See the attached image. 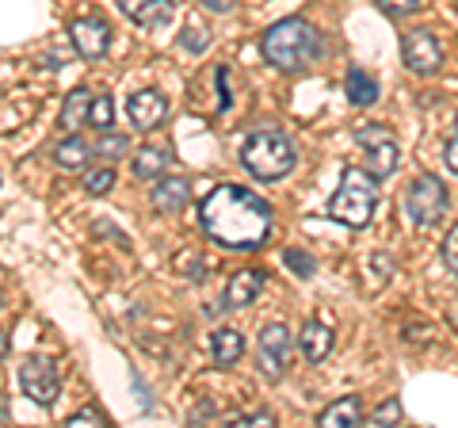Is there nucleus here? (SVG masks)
<instances>
[{
  "label": "nucleus",
  "mask_w": 458,
  "mask_h": 428,
  "mask_svg": "<svg viewBox=\"0 0 458 428\" xmlns=\"http://www.w3.org/2000/svg\"><path fill=\"white\" fill-rule=\"evenodd\" d=\"M199 222H203V230L214 245L249 253V249H260L271 234V203L249 188L222 184V188H214L203 199Z\"/></svg>",
  "instance_id": "f257e3e1"
},
{
  "label": "nucleus",
  "mask_w": 458,
  "mask_h": 428,
  "mask_svg": "<svg viewBox=\"0 0 458 428\" xmlns=\"http://www.w3.org/2000/svg\"><path fill=\"white\" fill-rule=\"evenodd\" d=\"M260 50H264L267 65L279 69V73H302L306 65L318 62L321 39L306 20L291 16V20H279V23L267 27L264 39H260Z\"/></svg>",
  "instance_id": "f03ea898"
},
{
  "label": "nucleus",
  "mask_w": 458,
  "mask_h": 428,
  "mask_svg": "<svg viewBox=\"0 0 458 428\" xmlns=\"http://www.w3.org/2000/svg\"><path fill=\"white\" fill-rule=\"evenodd\" d=\"M378 207V176L363 173V168H344L340 188L328 199V218L340 226H352V230H363L375 218Z\"/></svg>",
  "instance_id": "7ed1b4c3"
},
{
  "label": "nucleus",
  "mask_w": 458,
  "mask_h": 428,
  "mask_svg": "<svg viewBox=\"0 0 458 428\" xmlns=\"http://www.w3.org/2000/svg\"><path fill=\"white\" fill-rule=\"evenodd\" d=\"M241 161L256 180H283L291 168L298 165V153H294V141L286 138L283 131H252L241 146Z\"/></svg>",
  "instance_id": "20e7f679"
},
{
  "label": "nucleus",
  "mask_w": 458,
  "mask_h": 428,
  "mask_svg": "<svg viewBox=\"0 0 458 428\" xmlns=\"http://www.w3.org/2000/svg\"><path fill=\"white\" fill-rule=\"evenodd\" d=\"M443 210H447V188H443V180L436 176H417L405 188V214L412 226H436L443 218Z\"/></svg>",
  "instance_id": "39448f33"
},
{
  "label": "nucleus",
  "mask_w": 458,
  "mask_h": 428,
  "mask_svg": "<svg viewBox=\"0 0 458 428\" xmlns=\"http://www.w3.org/2000/svg\"><path fill=\"white\" fill-rule=\"evenodd\" d=\"M20 387L35 406L50 409L57 402V394H62V375H57L54 360H47V355H27L20 364Z\"/></svg>",
  "instance_id": "423d86ee"
},
{
  "label": "nucleus",
  "mask_w": 458,
  "mask_h": 428,
  "mask_svg": "<svg viewBox=\"0 0 458 428\" xmlns=\"http://www.w3.org/2000/svg\"><path fill=\"white\" fill-rule=\"evenodd\" d=\"M291 355H294V337L286 325L271 321L260 330V348H256V360H260V371L264 379L279 382L286 375V367H291Z\"/></svg>",
  "instance_id": "0eeeda50"
},
{
  "label": "nucleus",
  "mask_w": 458,
  "mask_h": 428,
  "mask_svg": "<svg viewBox=\"0 0 458 428\" xmlns=\"http://www.w3.org/2000/svg\"><path fill=\"white\" fill-rule=\"evenodd\" d=\"M355 141L363 146L367 173L370 176H378V180L394 176L401 153H397V141H394V134L386 131V126H360V131H355Z\"/></svg>",
  "instance_id": "6e6552de"
},
{
  "label": "nucleus",
  "mask_w": 458,
  "mask_h": 428,
  "mask_svg": "<svg viewBox=\"0 0 458 428\" xmlns=\"http://www.w3.org/2000/svg\"><path fill=\"white\" fill-rule=\"evenodd\" d=\"M401 62H405L409 73H436V69L443 65V47L439 39L428 31V27H417V31H409L405 39H401Z\"/></svg>",
  "instance_id": "1a4fd4ad"
},
{
  "label": "nucleus",
  "mask_w": 458,
  "mask_h": 428,
  "mask_svg": "<svg viewBox=\"0 0 458 428\" xmlns=\"http://www.w3.org/2000/svg\"><path fill=\"white\" fill-rule=\"evenodd\" d=\"M126 116H131L138 134H153L168 119V99L157 89H138L126 96Z\"/></svg>",
  "instance_id": "9d476101"
},
{
  "label": "nucleus",
  "mask_w": 458,
  "mask_h": 428,
  "mask_svg": "<svg viewBox=\"0 0 458 428\" xmlns=\"http://www.w3.org/2000/svg\"><path fill=\"white\" fill-rule=\"evenodd\" d=\"M69 39H73V47L81 58H104L107 47H111V23L96 20V16H84V20H73L69 23Z\"/></svg>",
  "instance_id": "9b49d317"
},
{
  "label": "nucleus",
  "mask_w": 458,
  "mask_h": 428,
  "mask_svg": "<svg viewBox=\"0 0 458 428\" xmlns=\"http://www.w3.org/2000/svg\"><path fill=\"white\" fill-rule=\"evenodd\" d=\"M264 283H267L264 268H241V272L229 276V283H225V306H233V310L252 306L256 298H260Z\"/></svg>",
  "instance_id": "f8f14e48"
},
{
  "label": "nucleus",
  "mask_w": 458,
  "mask_h": 428,
  "mask_svg": "<svg viewBox=\"0 0 458 428\" xmlns=\"http://www.w3.org/2000/svg\"><path fill=\"white\" fill-rule=\"evenodd\" d=\"M119 8H123V16H131L141 27H161L172 20L176 0H119Z\"/></svg>",
  "instance_id": "ddd939ff"
},
{
  "label": "nucleus",
  "mask_w": 458,
  "mask_h": 428,
  "mask_svg": "<svg viewBox=\"0 0 458 428\" xmlns=\"http://www.w3.org/2000/svg\"><path fill=\"white\" fill-rule=\"evenodd\" d=\"M188 199H191V184L183 180V176H161L157 180V188H153V207L161 210V214H176L188 207Z\"/></svg>",
  "instance_id": "4468645a"
},
{
  "label": "nucleus",
  "mask_w": 458,
  "mask_h": 428,
  "mask_svg": "<svg viewBox=\"0 0 458 428\" xmlns=\"http://www.w3.org/2000/svg\"><path fill=\"white\" fill-rule=\"evenodd\" d=\"M298 345H302L310 364H321V360H328V352H333V330H328L325 321L313 318V321L302 325V333H298Z\"/></svg>",
  "instance_id": "2eb2a0df"
},
{
  "label": "nucleus",
  "mask_w": 458,
  "mask_h": 428,
  "mask_svg": "<svg viewBox=\"0 0 458 428\" xmlns=\"http://www.w3.org/2000/svg\"><path fill=\"white\" fill-rule=\"evenodd\" d=\"M363 421H367V417H363V402H360L355 394L336 398V402L325 406L321 417H318L321 428H348V424H363Z\"/></svg>",
  "instance_id": "dca6fc26"
},
{
  "label": "nucleus",
  "mask_w": 458,
  "mask_h": 428,
  "mask_svg": "<svg viewBox=\"0 0 458 428\" xmlns=\"http://www.w3.org/2000/svg\"><path fill=\"white\" fill-rule=\"evenodd\" d=\"M92 146L84 141L77 131H69L62 141H57V150H54V161L62 165V168H69V173H81V168H89V161H92Z\"/></svg>",
  "instance_id": "f3484780"
},
{
  "label": "nucleus",
  "mask_w": 458,
  "mask_h": 428,
  "mask_svg": "<svg viewBox=\"0 0 458 428\" xmlns=\"http://www.w3.org/2000/svg\"><path fill=\"white\" fill-rule=\"evenodd\" d=\"M210 352H214V364L218 367H233L241 355H245V337L237 330H214L210 333Z\"/></svg>",
  "instance_id": "a211bd4d"
},
{
  "label": "nucleus",
  "mask_w": 458,
  "mask_h": 428,
  "mask_svg": "<svg viewBox=\"0 0 458 428\" xmlns=\"http://www.w3.org/2000/svg\"><path fill=\"white\" fill-rule=\"evenodd\" d=\"M92 92L89 89H73L65 96L62 104V116H57V123H62V131H77L81 123H89V111H92Z\"/></svg>",
  "instance_id": "6ab92c4d"
},
{
  "label": "nucleus",
  "mask_w": 458,
  "mask_h": 428,
  "mask_svg": "<svg viewBox=\"0 0 458 428\" xmlns=\"http://www.w3.org/2000/svg\"><path fill=\"white\" fill-rule=\"evenodd\" d=\"M344 92H348L352 107H375L378 104V81L363 73V69H352L348 81H344Z\"/></svg>",
  "instance_id": "aec40b11"
},
{
  "label": "nucleus",
  "mask_w": 458,
  "mask_h": 428,
  "mask_svg": "<svg viewBox=\"0 0 458 428\" xmlns=\"http://www.w3.org/2000/svg\"><path fill=\"white\" fill-rule=\"evenodd\" d=\"M168 173V150L165 146H141L134 153V176L138 180H161Z\"/></svg>",
  "instance_id": "412c9836"
},
{
  "label": "nucleus",
  "mask_w": 458,
  "mask_h": 428,
  "mask_svg": "<svg viewBox=\"0 0 458 428\" xmlns=\"http://www.w3.org/2000/svg\"><path fill=\"white\" fill-rule=\"evenodd\" d=\"M114 188V168L111 165H99V168H89L84 173V192L89 195H107Z\"/></svg>",
  "instance_id": "4be33fe9"
},
{
  "label": "nucleus",
  "mask_w": 458,
  "mask_h": 428,
  "mask_svg": "<svg viewBox=\"0 0 458 428\" xmlns=\"http://www.w3.org/2000/svg\"><path fill=\"white\" fill-rule=\"evenodd\" d=\"M111 119H114V104L107 92H99L92 99V111H89V126H96V131H111Z\"/></svg>",
  "instance_id": "5701e85b"
},
{
  "label": "nucleus",
  "mask_w": 458,
  "mask_h": 428,
  "mask_svg": "<svg viewBox=\"0 0 458 428\" xmlns=\"http://www.w3.org/2000/svg\"><path fill=\"white\" fill-rule=\"evenodd\" d=\"M401 417H405V409H401V398H390V402L378 406L363 424H375V428L386 424V428H394V424H401Z\"/></svg>",
  "instance_id": "b1692460"
},
{
  "label": "nucleus",
  "mask_w": 458,
  "mask_h": 428,
  "mask_svg": "<svg viewBox=\"0 0 458 428\" xmlns=\"http://www.w3.org/2000/svg\"><path fill=\"white\" fill-rule=\"evenodd\" d=\"M283 264L291 268L298 279H310L313 272H318V261H313L310 253H302V249H286V253H283Z\"/></svg>",
  "instance_id": "393cba45"
},
{
  "label": "nucleus",
  "mask_w": 458,
  "mask_h": 428,
  "mask_svg": "<svg viewBox=\"0 0 458 428\" xmlns=\"http://www.w3.org/2000/svg\"><path fill=\"white\" fill-rule=\"evenodd\" d=\"M131 150V141H126V134H114V131H104V138H99L96 153L104 157V161H119V157Z\"/></svg>",
  "instance_id": "a878e982"
},
{
  "label": "nucleus",
  "mask_w": 458,
  "mask_h": 428,
  "mask_svg": "<svg viewBox=\"0 0 458 428\" xmlns=\"http://www.w3.org/2000/svg\"><path fill=\"white\" fill-rule=\"evenodd\" d=\"M180 47L191 50V54H203L210 47V31H207V27H199V23H188L180 31Z\"/></svg>",
  "instance_id": "bb28decb"
},
{
  "label": "nucleus",
  "mask_w": 458,
  "mask_h": 428,
  "mask_svg": "<svg viewBox=\"0 0 458 428\" xmlns=\"http://www.w3.org/2000/svg\"><path fill=\"white\" fill-rule=\"evenodd\" d=\"M443 264H447V272L458 279V222L447 230V237H443Z\"/></svg>",
  "instance_id": "cd10ccee"
},
{
  "label": "nucleus",
  "mask_w": 458,
  "mask_h": 428,
  "mask_svg": "<svg viewBox=\"0 0 458 428\" xmlns=\"http://www.w3.org/2000/svg\"><path fill=\"white\" fill-rule=\"evenodd\" d=\"M65 424H69V428H77V424H84V428H99V424H107V417H104V413H99L96 406H84V409H77Z\"/></svg>",
  "instance_id": "c85d7f7f"
},
{
  "label": "nucleus",
  "mask_w": 458,
  "mask_h": 428,
  "mask_svg": "<svg viewBox=\"0 0 458 428\" xmlns=\"http://www.w3.org/2000/svg\"><path fill=\"white\" fill-rule=\"evenodd\" d=\"M378 8L386 16H409V12L420 8V0H378Z\"/></svg>",
  "instance_id": "c756f323"
},
{
  "label": "nucleus",
  "mask_w": 458,
  "mask_h": 428,
  "mask_svg": "<svg viewBox=\"0 0 458 428\" xmlns=\"http://www.w3.org/2000/svg\"><path fill=\"white\" fill-rule=\"evenodd\" d=\"M233 424H241V428H271L276 417H271L267 409H260V413H245V417H237Z\"/></svg>",
  "instance_id": "7c9ffc66"
},
{
  "label": "nucleus",
  "mask_w": 458,
  "mask_h": 428,
  "mask_svg": "<svg viewBox=\"0 0 458 428\" xmlns=\"http://www.w3.org/2000/svg\"><path fill=\"white\" fill-rule=\"evenodd\" d=\"M443 161H447V168L458 176V138H451L447 146H443Z\"/></svg>",
  "instance_id": "2f4dec72"
},
{
  "label": "nucleus",
  "mask_w": 458,
  "mask_h": 428,
  "mask_svg": "<svg viewBox=\"0 0 458 428\" xmlns=\"http://www.w3.org/2000/svg\"><path fill=\"white\" fill-rule=\"evenodd\" d=\"M203 8H210V12H233L237 8V0H199Z\"/></svg>",
  "instance_id": "473e14b6"
},
{
  "label": "nucleus",
  "mask_w": 458,
  "mask_h": 428,
  "mask_svg": "<svg viewBox=\"0 0 458 428\" xmlns=\"http://www.w3.org/2000/svg\"><path fill=\"white\" fill-rule=\"evenodd\" d=\"M454 131H458V116H454Z\"/></svg>",
  "instance_id": "72a5a7b5"
}]
</instances>
